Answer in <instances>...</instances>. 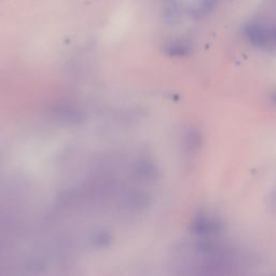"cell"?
Instances as JSON below:
<instances>
[{"instance_id":"7a4b0ae2","label":"cell","mask_w":276,"mask_h":276,"mask_svg":"<svg viewBox=\"0 0 276 276\" xmlns=\"http://www.w3.org/2000/svg\"><path fill=\"white\" fill-rule=\"evenodd\" d=\"M215 2H216V0H202L200 9L203 11V13H207L214 7Z\"/></svg>"},{"instance_id":"6da1fadb","label":"cell","mask_w":276,"mask_h":276,"mask_svg":"<svg viewBox=\"0 0 276 276\" xmlns=\"http://www.w3.org/2000/svg\"><path fill=\"white\" fill-rule=\"evenodd\" d=\"M246 34L250 41L258 47L267 48L276 45V30L263 25L252 24L246 28Z\"/></svg>"}]
</instances>
